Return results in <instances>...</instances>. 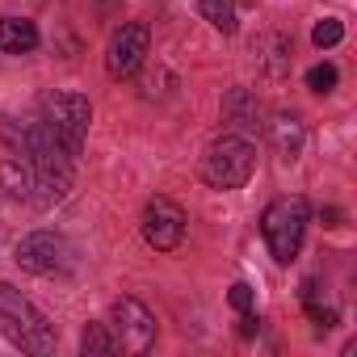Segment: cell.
Returning <instances> with one entry per match:
<instances>
[{
  "label": "cell",
  "mask_w": 357,
  "mask_h": 357,
  "mask_svg": "<svg viewBox=\"0 0 357 357\" xmlns=\"http://www.w3.org/2000/svg\"><path fill=\"white\" fill-rule=\"evenodd\" d=\"M114 349H118V340L109 336L105 324H89V328H84V336H80V353H84V357H105V353H114Z\"/></svg>",
  "instance_id": "cell-12"
},
{
  "label": "cell",
  "mask_w": 357,
  "mask_h": 357,
  "mask_svg": "<svg viewBox=\"0 0 357 357\" xmlns=\"http://www.w3.org/2000/svg\"><path fill=\"white\" fill-rule=\"evenodd\" d=\"M185 211L176 206L172 198H151L147 206H143V215H139V231H143V240L155 248V252H172L176 244L185 240Z\"/></svg>",
  "instance_id": "cell-5"
},
{
  "label": "cell",
  "mask_w": 357,
  "mask_h": 357,
  "mask_svg": "<svg viewBox=\"0 0 357 357\" xmlns=\"http://www.w3.org/2000/svg\"><path fill=\"white\" fill-rule=\"evenodd\" d=\"M89 122H93V105H89V97L68 93V89L43 97V126L59 139V147H63L68 155H80V151H84Z\"/></svg>",
  "instance_id": "cell-4"
},
{
  "label": "cell",
  "mask_w": 357,
  "mask_h": 357,
  "mask_svg": "<svg viewBox=\"0 0 357 357\" xmlns=\"http://www.w3.org/2000/svg\"><path fill=\"white\" fill-rule=\"evenodd\" d=\"M0 332L26 353H51L55 349V328L47 315L13 286H0Z\"/></svg>",
  "instance_id": "cell-1"
},
{
  "label": "cell",
  "mask_w": 357,
  "mask_h": 357,
  "mask_svg": "<svg viewBox=\"0 0 357 357\" xmlns=\"http://www.w3.org/2000/svg\"><path fill=\"white\" fill-rule=\"evenodd\" d=\"M307 223H311V206H307V198H298V194H294V198H278V202L265 206V215H261V236H265L273 261L290 265V261L298 257L303 236H307Z\"/></svg>",
  "instance_id": "cell-2"
},
{
  "label": "cell",
  "mask_w": 357,
  "mask_h": 357,
  "mask_svg": "<svg viewBox=\"0 0 357 357\" xmlns=\"http://www.w3.org/2000/svg\"><path fill=\"white\" fill-rule=\"evenodd\" d=\"M340 38H344V26H340L336 17H324V22L311 30V43H315V47H336Z\"/></svg>",
  "instance_id": "cell-15"
},
{
  "label": "cell",
  "mask_w": 357,
  "mask_h": 357,
  "mask_svg": "<svg viewBox=\"0 0 357 357\" xmlns=\"http://www.w3.org/2000/svg\"><path fill=\"white\" fill-rule=\"evenodd\" d=\"M231 307H236V311L244 315V311L252 307V286H244V282H236V286H231Z\"/></svg>",
  "instance_id": "cell-17"
},
{
  "label": "cell",
  "mask_w": 357,
  "mask_h": 357,
  "mask_svg": "<svg viewBox=\"0 0 357 357\" xmlns=\"http://www.w3.org/2000/svg\"><path fill=\"white\" fill-rule=\"evenodd\" d=\"M17 265L30 269V273H63L68 269V244L55 236V231H30L22 244H17Z\"/></svg>",
  "instance_id": "cell-8"
},
{
  "label": "cell",
  "mask_w": 357,
  "mask_h": 357,
  "mask_svg": "<svg viewBox=\"0 0 357 357\" xmlns=\"http://www.w3.org/2000/svg\"><path fill=\"white\" fill-rule=\"evenodd\" d=\"M307 89H311V93H332V89H336V68H332V63H315V68L307 72Z\"/></svg>",
  "instance_id": "cell-16"
},
{
  "label": "cell",
  "mask_w": 357,
  "mask_h": 357,
  "mask_svg": "<svg viewBox=\"0 0 357 357\" xmlns=\"http://www.w3.org/2000/svg\"><path fill=\"white\" fill-rule=\"evenodd\" d=\"M202 17L215 26V30H223V34H236V5L231 0H202Z\"/></svg>",
  "instance_id": "cell-13"
},
{
  "label": "cell",
  "mask_w": 357,
  "mask_h": 357,
  "mask_svg": "<svg viewBox=\"0 0 357 357\" xmlns=\"http://www.w3.org/2000/svg\"><path fill=\"white\" fill-rule=\"evenodd\" d=\"M252 168H257V147L240 135H223L202 155V181L211 190H240L248 185Z\"/></svg>",
  "instance_id": "cell-3"
},
{
  "label": "cell",
  "mask_w": 357,
  "mask_h": 357,
  "mask_svg": "<svg viewBox=\"0 0 357 357\" xmlns=\"http://www.w3.org/2000/svg\"><path fill=\"white\" fill-rule=\"evenodd\" d=\"M227 118H236V126H252L257 130V118H261V109H257V101H248V93L244 89H231V97H227Z\"/></svg>",
  "instance_id": "cell-14"
},
{
  "label": "cell",
  "mask_w": 357,
  "mask_h": 357,
  "mask_svg": "<svg viewBox=\"0 0 357 357\" xmlns=\"http://www.w3.org/2000/svg\"><path fill=\"white\" fill-rule=\"evenodd\" d=\"M303 307H307V319H311L315 328H332V324H336V307L324 298V286H319L315 278L303 282Z\"/></svg>",
  "instance_id": "cell-10"
},
{
  "label": "cell",
  "mask_w": 357,
  "mask_h": 357,
  "mask_svg": "<svg viewBox=\"0 0 357 357\" xmlns=\"http://www.w3.org/2000/svg\"><path fill=\"white\" fill-rule=\"evenodd\" d=\"M109 319H114V340L118 349L126 353H147L155 344V315L139 303V298H118L109 307Z\"/></svg>",
  "instance_id": "cell-6"
},
{
  "label": "cell",
  "mask_w": 357,
  "mask_h": 357,
  "mask_svg": "<svg viewBox=\"0 0 357 357\" xmlns=\"http://www.w3.org/2000/svg\"><path fill=\"white\" fill-rule=\"evenodd\" d=\"M273 143H278L282 160H298V147H303V126H298V118H278V122H273Z\"/></svg>",
  "instance_id": "cell-11"
},
{
  "label": "cell",
  "mask_w": 357,
  "mask_h": 357,
  "mask_svg": "<svg viewBox=\"0 0 357 357\" xmlns=\"http://www.w3.org/2000/svg\"><path fill=\"white\" fill-rule=\"evenodd\" d=\"M38 47V26L26 17H0V51L9 55H30Z\"/></svg>",
  "instance_id": "cell-9"
},
{
  "label": "cell",
  "mask_w": 357,
  "mask_h": 357,
  "mask_svg": "<svg viewBox=\"0 0 357 357\" xmlns=\"http://www.w3.org/2000/svg\"><path fill=\"white\" fill-rule=\"evenodd\" d=\"M147 43H151V34H147L143 22H126V26H118L114 38H109V47H105V72H109L114 80L135 76V72L143 68Z\"/></svg>",
  "instance_id": "cell-7"
}]
</instances>
